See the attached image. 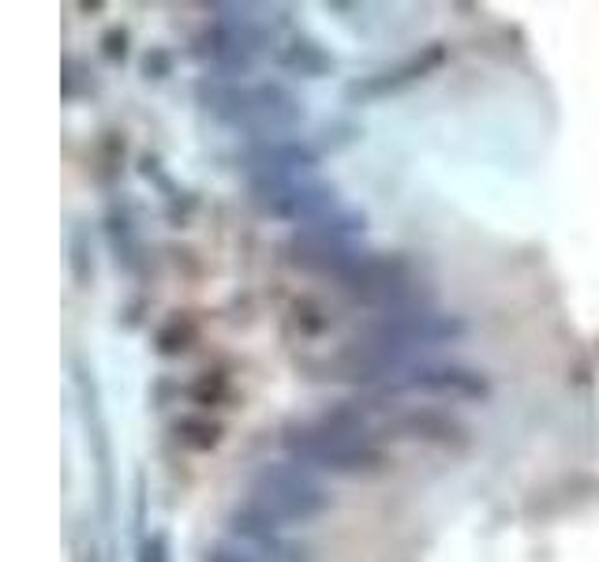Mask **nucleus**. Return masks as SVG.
Listing matches in <instances>:
<instances>
[{
	"label": "nucleus",
	"mask_w": 599,
	"mask_h": 562,
	"mask_svg": "<svg viewBox=\"0 0 599 562\" xmlns=\"http://www.w3.org/2000/svg\"><path fill=\"white\" fill-rule=\"evenodd\" d=\"M438 61H443V49L435 46V49H428L423 56H412V61L397 64L394 72H382V76H374V79H368V82H356L353 94H364V98L386 94V90H397V87H405V82H412L416 76H423V72H431Z\"/></svg>",
	"instance_id": "obj_6"
},
{
	"label": "nucleus",
	"mask_w": 599,
	"mask_h": 562,
	"mask_svg": "<svg viewBox=\"0 0 599 562\" xmlns=\"http://www.w3.org/2000/svg\"><path fill=\"white\" fill-rule=\"evenodd\" d=\"M428 424H435V427H454L449 420L435 417V412H428ZM402 427H405V432H420V412H409V417L402 420Z\"/></svg>",
	"instance_id": "obj_8"
},
{
	"label": "nucleus",
	"mask_w": 599,
	"mask_h": 562,
	"mask_svg": "<svg viewBox=\"0 0 599 562\" xmlns=\"http://www.w3.org/2000/svg\"><path fill=\"white\" fill-rule=\"evenodd\" d=\"M281 446L293 458V465L337 476H371L390 465L386 450L374 443V435H368V417L356 405H337L334 412L311 424L285 427Z\"/></svg>",
	"instance_id": "obj_1"
},
{
	"label": "nucleus",
	"mask_w": 599,
	"mask_h": 562,
	"mask_svg": "<svg viewBox=\"0 0 599 562\" xmlns=\"http://www.w3.org/2000/svg\"><path fill=\"white\" fill-rule=\"evenodd\" d=\"M252 510L270 518L273 525H304L311 518L327 514L330 491L300 465H263L252 476Z\"/></svg>",
	"instance_id": "obj_3"
},
{
	"label": "nucleus",
	"mask_w": 599,
	"mask_h": 562,
	"mask_svg": "<svg viewBox=\"0 0 599 562\" xmlns=\"http://www.w3.org/2000/svg\"><path fill=\"white\" fill-rule=\"evenodd\" d=\"M402 383L428 394H454V398H484L487 379L461 363H405Z\"/></svg>",
	"instance_id": "obj_5"
},
{
	"label": "nucleus",
	"mask_w": 599,
	"mask_h": 562,
	"mask_svg": "<svg viewBox=\"0 0 599 562\" xmlns=\"http://www.w3.org/2000/svg\"><path fill=\"white\" fill-rule=\"evenodd\" d=\"M255 192H259V203L266 214L296 221L300 229L341 210L334 188L319 184V180H311V177H289V180H273V184H255Z\"/></svg>",
	"instance_id": "obj_4"
},
{
	"label": "nucleus",
	"mask_w": 599,
	"mask_h": 562,
	"mask_svg": "<svg viewBox=\"0 0 599 562\" xmlns=\"http://www.w3.org/2000/svg\"><path fill=\"white\" fill-rule=\"evenodd\" d=\"M464 334V322L446 311H435L428 304H412V308H394L379 311L368 327L360 330V342L371 349L386 353V357L405 360L409 353L420 349H438Z\"/></svg>",
	"instance_id": "obj_2"
},
{
	"label": "nucleus",
	"mask_w": 599,
	"mask_h": 562,
	"mask_svg": "<svg viewBox=\"0 0 599 562\" xmlns=\"http://www.w3.org/2000/svg\"><path fill=\"white\" fill-rule=\"evenodd\" d=\"M206 562H255V559L237 548H211L206 551Z\"/></svg>",
	"instance_id": "obj_7"
}]
</instances>
